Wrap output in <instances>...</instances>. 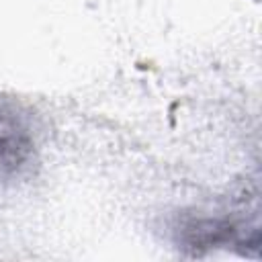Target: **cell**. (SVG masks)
<instances>
[{
    "instance_id": "cell-1",
    "label": "cell",
    "mask_w": 262,
    "mask_h": 262,
    "mask_svg": "<svg viewBox=\"0 0 262 262\" xmlns=\"http://www.w3.org/2000/svg\"><path fill=\"white\" fill-rule=\"evenodd\" d=\"M31 149L33 139L23 119L14 111L0 106V170L18 168Z\"/></svg>"
}]
</instances>
